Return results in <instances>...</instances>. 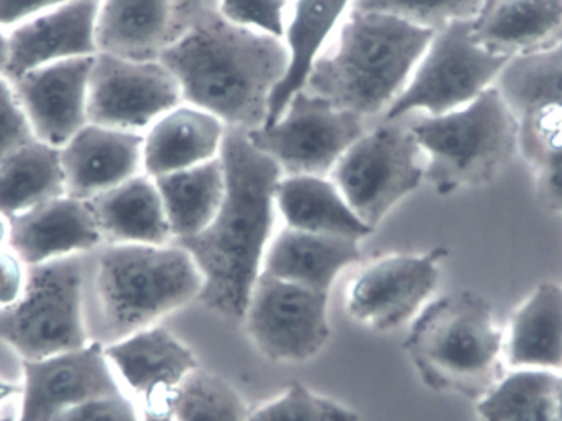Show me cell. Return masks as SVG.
<instances>
[{
  "instance_id": "obj_1",
  "label": "cell",
  "mask_w": 562,
  "mask_h": 421,
  "mask_svg": "<svg viewBox=\"0 0 562 421\" xmlns=\"http://www.w3.org/2000/svg\"><path fill=\"white\" fill-rule=\"evenodd\" d=\"M226 195L211 224L178 245L190 252L203 275L198 300L207 310L243 320L276 221V198L283 171L240 129L227 132L221 151Z\"/></svg>"
},
{
  "instance_id": "obj_2",
  "label": "cell",
  "mask_w": 562,
  "mask_h": 421,
  "mask_svg": "<svg viewBox=\"0 0 562 421\" xmlns=\"http://www.w3.org/2000/svg\"><path fill=\"white\" fill-rule=\"evenodd\" d=\"M158 59L173 73L188 104L250 131L266 124L270 99L288 69L280 38L224 16L198 23Z\"/></svg>"
},
{
  "instance_id": "obj_3",
  "label": "cell",
  "mask_w": 562,
  "mask_h": 421,
  "mask_svg": "<svg viewBox=\"0 0 562 421\" xmlns=\"http://www.w3.org/2000/svg\"><path fill=\"white\" fill-rule=\"evenodd\" d=\"M432 36L435 30L393 13L356 9L304 89L360 118L376 114L408 85Z\"/></svg>"
},
{
  "instance_id": "obj_4",
  "label": "cell",
  "mask_w": 562,
  "mask_h": 421,
  "mask_svg": "<svg viewBox=\"0 0 562 421\" xmlns=\"http://www.w3.org/2000/svg\"><path fill=\"white\" fill-rule=\"evenodd\" d=\"M425 386L481 400L504 374L505 333L481 295L462 290L426 304L403 343Z\"/></svg>"
},
{
  "instance_id": "obj_5",
  "label": "cell",
  "mask_w": 562,
  "mask_h": 421,
  "mask_svg": "<svg viewBox=\"0 0 562 421\" xmlns=\"http://www.w3.org/2000/svg\"><path fill=\"white\" fill-rule=\"evenodd\" d=\"M98 343L112 344L198 300L203 275L183 247L108 244L92 258Z\"/></svg>"
},
{
  "instance_id": "obj_6",
  "label": "cell",
  "mask_w": 562,
  "mask_h": 421,
  "mask_svg": "<svg viewBox=\"0 0 562 421\" xmlns=\"http://www.w3.org/2000/svg\"><path fill=\"white\" fill-rule=\"evenodd\" d=\"M518 118L497 85L464 108L412 125L426 157L425 178L439 195L494 180L518 152Z\"/></svg>"
},
{
  "instance_id": "obj_7",
  "label": "cell",
  "mask_w": 562,
  "mask_h": 421,
  "mask_svg": "<svg viewBox=\"0 0 562 421\" xmlns=\"http://www.w3.org/2000/svg\"><path fill=\"white\" fill-rule=\"evenodd\" d=\"M88 254L26 267L22 298L13 307L0 308V341L23 361L45 359L89 344L85 317Z\"/></svg>"
},
{
  "instance_id": "obj_8",
  "label": "cell",
  "mask_w": 562,
  "mask_h": 421,
  "mask_svg": "<svg viewBox=\"0 0 562 421\" xmlns=\"http://www.w3.org/2000/svg\"><path fill=\"white\" fill-rule=\"evenodd\" d=\"M510 58L475 42L472 20L436 30L408 85L390 104L386 118L398 121L415 111L441 115L464 108L497 82Z\"/></svg>"
},
{
  "instance_id": "obj_9",
  "label": "cell",
  "mask_w": 562,
  "mask_h": 421,
  "mask_svg": "<svg viewBox=\"0 0 562 421\" xmlns=\"http://www.w3.org/2000/svg\"><path fill=\"white\" fill-rule=\"evenodd\" d=\"M426 157L413 134L412 125H380L350 145L330 170L349 207L370 228L386 214L425 178Z\"/></svg>"
},
{
  "instance_id": "obj_10",
  "label": "cell",
  "mask_w": 562,
  "mask_h": 421,
  "mask_svg": "<svg viewBox=\"0 0 562 421\" xmlns=\"http://www.w3.org/2000/svg\"><path fill=\"white\" fill-rule=\"evenodd\" d=\"M247 135L283 174L324 177L362 137L363 122L360 115L303 89L291 98L279 121Z\"/></svg>"
},
{
  "instance_id": "obj_11",
  "label": "cell",
  "mask_w": 562,
  "mask_h": 421,
  "mask_svg": "<svg viewBox=\"0 0 562 421\" xmlns=\"http://www.w3.org/2000/svg\"><path fill=\"white\" fill-rule=\"evenodd\" d=\"M329 293L260 274L247 304L246 326L254 346L276 363H306L330 336Z\"/></svg>"
},
{
  "instance_id": "obj_12",
  "label": "cell",
  "mask_w": 562,
  "mask_h": 421,
  "mask_svg": "<svg viewBox=\"0 0 562 421\" xmlns=\"http://www.w3.org/2000/svg\"><path fill=\"white\" fill-rule=\"evenodd\" d=\"M183 99L173 73L160 59H132L99 52L89 76L88 121L140 132Z\"/></svg>"
},
{
  "instance_id": "obj_13",
  "label": "cell",
  "mask_w": 562,
  "mask_h": 421,
  "mask_svg": "<svg viewBox=\"0 0 562 421\" xmlns=\"http://www.w3.org/2000/svg\"><path fill=\"white\" fill-rule=\"evenodd\" d=\"M446 257L448 248L439 247L422 255H389L367 265L350 285V317L380 333L403 326L438 287Z\"/></svg>"
},
{
  "instance_id": "obj_14",
  "label": "cell",
  "mask_w": 562,
  "mask_h": 421,
  "mask_svg": "<svg viewBox=\"0 0 562 421\" xmlns=\"http://www.w3.org/2000/svg\"><path fill=\"white\" fill-rule=\"evenodd\" d=\"M19 421H53L91 400L121 396L104 344L92 341L79 350L40 361H23Z\"/></svg>"
},
{
  "instance_id": "obj_15",
  "label": "cell",
  "mask_w": 562,
  "mask_h": 421,
  "mask_svg": "<svg viewBox=\"0 0 562 421\" xmlns=\"http://www.w3.org/2000/svg\"><path fill=\"white\" fill-rule=\"evenodd\" d=\"M94 56L49 63L10 81L40 142L61 148L89 124V76Z\"/></svg>"
},
{
  "instance_id": "obj_16",
  "label": "cell",
  "mask_w": 562,
  "mask_h": 421,
  "mask_svg": "<svg viewBox=\"0 0 562 421\" xmlns=\"http://www.w3.org/2000/svg\"><path fill=\"white\" fill-rule=\"evenodd\" d=\"M99 10L101 0H69L10 29L3 78L13 81L38 66L98 55Z\"/></svg>"
},
{
  "instance_id": "obj_17",
  "label": "cell",
  "mask_w": 562,
  "mask_h": 421,
  "mask_svg": "<svg viewBox=\"0 0 562 421\" xmlns=\"http://www.w3.org/2000/svg\"><path fill=\"white\" fill-rule=\"evenodd\" d=\"M59 157L66 195L89 201L144 168V134L89 122L59 148Z\"/></svg>"
},
{
  "instance_id": "obj_18",
  "label": "cell",
  "mask_w": 562,
  "mask_h": 421,
  "mask_svg": "<svg viewBox=\"0 0 562 421\" xmlns=\"http://www.w3.org/2000/svg\"><path fill=\"white\" fill-rule=\"evenodd\" d=\"M9 222L10 248L26 267L88 254L104 242L91 203L69 195L12 215Z\"/></svg>"
},
{
  "instance_id": "obj_19",
  "label": "cell",
  "mask_w": 562,
  "mask_h": 421,
  "mask_svg": "<svg viewBox=\"0 0 562 421\" xmlns=\"http://www.w3.org/2000/svg\"><path fill=\"white\" fill-rule=\"evenodd\" d=\"M105 347V356L147 407H168L171 394L198 369L193 351L164 328H145Z\"/></svg>"
},
{
  "instance_id": "obj_20",
  "label": "cell",
  "mask_w": 562,
  "mask_h": 421,
  "mask_svg": "<svg viewBox=\"0 0 562 421\" xmlns=\"http://www.w3.org/2000/svg\"><path fill=\"white\" fill-rule=\"evenodd\" d=\"M472 33L487 52L507 58L544 52L562 42V0H485Z\"/></svg>"
},
{
  "instance_id": "obj_21",
  "label": "cell",
  "mask_w": 562,
  "mask_h": 421,
  "mask_svg": "<svg viewBox=\"0 0 562 421\" xmlns=\"http://www.w3.org/2000/svg\"><path fill=\"white\" fill-rule=\"evenodd\" d=\"M226 124L196 106H177L144 135V170L151 178L187 170L221 157Z\"/></svg>"
},
{
  "instance_id": "obj_22",
  "label": "cell",
  "mask_w": 562,
  "mask_h": 421,
  "mask_svg": "<svg viewBox=\"0 0 562 421\" xmlns=\"http://www.w3.org/2000/svg\"><path fill=\"white\" fill-rule=\"evenodd\" d=\"M359 241L284 228L270 242L262 272L280 280L329 293L344 268L360 261Z\"/></svg>"
},
{
  "instance_id": "obj_23",
  "label": "cell",
  "mask_w": 562,
  "mask_h": 421,
  "mask_svg": "<svg viewBox=\"0 0 562 421\" xmlns=\"http://www.w3.org/2000/svg\"><path fill=\"white\" fill-rule=\"evenodd\" d=\"M89 203L109 244L165 245L170 239L164 200L148 175H135Z\"/></svg>"
},
{
  "instance_id": "obj_24",
  "label": "cell",
  "mask_w": 562,
  "mask_h": 421,
  "mask_svg": "<svg viewBox=\"0 0 562 421\" xmlns=\"http://www.w3.org/2000/svg\"><path fill=\"white\" fill-rule=\"evenodd\" d=\"M175 0H101L99 52L132 59H158L170 45Z\"/></svg>"
},
{
  "instance_id": "obj_25",
  "label": "cell",
  "mask_w": 562,
  "mask_h": 421,
  "mask_svg": "<svg viewBox=\"0 0 562 421\" xmlns=\"http://www.w3.org/2000/svg\"><path fill=\"white\" fill-rule=\"evenodd\" d=\"M277 208L288 228L313 234L360 239L372 234L333 180L317 175H288L277 187Z\"/></svg>"
},
{
  "instance_id": "obj_26",
  "label": "cell",
  "mask_w": 562,
  "mask_h": 421,
  "mask_svg": "<svg viewBox=\"0 0 562 421\" xmlns=\"http://www.w3.org/2000/svg\"><path fill=\"white\" fill-rule=\"evenodd\" d=\"M505 361L514 369L562 370V287L543 284L512 317Z\"/></svg>"
},
{
  "instance_id": "obj_27",
  "label": "cell",
  "mask_w": 562,
  "mask_h": 421,
  "mask_svg": "<svg viewBox=\"0 0 562 421\" xmlns=\"http://www.w3.org/2000/svg\"><path fill=\"white\" fill-rule=\"evenodd\" d=\"M350 0H297L286 35L288 69L270 99L269 118L273 124L283 114L294 95L303 91L321 49L342 19Z\"/></svg>"
},
{
  "instance_id": "obj_28",
  "label": "cell",
  "mask_w": 562,
  "mask_h": 421,
  "mask_svg": "<svg viewBox=\"0 0 562 421\" xmlns=\"http://www.w3.org/2000/svg\"><path fill=\"white\" fill-rule=\"evenodd\" d=\"M154 180L177 241L203 232L226 195V171L221 157Z\"/></svg>"
},
{
  "instance_id": "obj_29",
  "label": "cell",
  "mask_w": 562,
  "mask_h": 421,
  "mask_svg": "<svg viewBox=\"0 0 562 421\" xmlns=\"http://www.w3.org/2000/svg\"><path fill=\"white\" fill-rule=\"evenodd\" d=\"M66 195L59 148L38 139L0 164V214L32 210Z\"/></svg>"
},
{
  "instance_id": "obj_30",
  "label": "cell",
  "mask_w": 562,
  "mask_h": 421,
  "mask_svg": "<svg viewBox=\"0 0 562 421\" xmlns=\"http://www.w3.org/2000/svg\"><path fill=\"white\" fill-rule=\"evenodd\" d=\"M560 380L553 370L514 369L477 403L482 421H560Z\"/></svg>"
},
{
  "instance_id": "obj_31",
  "label": "cell",
  "mask_w": 562,
  "mask_h": 421,
  "mask_svg": "<svg viewBox=\"0 0 562 421\" xmlns=\"http://www.w3.org/2000/svg\"><path fill=\"white\" fill-rule=\"evenodd\" d=\"M518 124V151L533 170L538 197L562 214V106L530 109Z\"/></svg>"
},
{
  "instance_id": "obj_32",
  "label": "cell",
  "mask_w": 562,
  "mask_h": 421,
  "mask_svg": "<svg viewBox=\"0 0 562 421\" xmlns=\"http://www.w3.org/2000/svg\"><path fill=\"white\" fill-rule=\"evenodd\" d=\"M495 85L517 118L540 106H562V42L510 58Z\"/></svg>"
},
{
  "instance_id": "obj_33",
  "label": "cell",
  "mask_w": 562,
  "mask_h": 421,
  "mask_svg": "<svg viewBox=\"0 0 562 421\" xmlns=\"http://www.w3.org/2000/svg\"><path fill=\"white\" fill-rule=\"evenodd\" d=\"M175 421H247L250 413L223 377L194 370L168 400Z\"/></svg>"
},
{
  "instance_id": "obj_34",
  "label": "cell",
  "mask_w": 562,
  "mask_h": 421,
  "mask_svg": "<svg viewBox=\"0 0 562 421\" xmlns=\"http://www.w3.org/2000/svg\"><path fill=\"white\" fill-rule=\"evenodd\" d=\"M247 421H359L353 410L293 383L272 402L250 413Z\"/></svg>"
},
{
  "instance_id": "obj_35",
  "label": "cell",
  "mask_w": 562,
  "mask_h": 421,
  "mask_svg": "<svg viewBox=\"0 0 562 421\" xmlns=\"http://www.w3.org/2000/svg\"><path fill=\"white\" fill-rule=\"evenodd\" d=\"M484 3L485 0H357L356 9L393 13L436 32L456 20H474Z\"/></svg>"
},
{
  "instance_id": "obj_36",
  "label": "cell",
  "mask_w": 562,
  "mask_h": 421,
  "mask_svg": "<svg viewBox=\"0 0 562 421\" xmlns=\"http://www.w3.org/2000/svg\"><path fill=\"white\" fill-rule=\"evenodd\" d=\"M286 0H221L224 19L246 29L281 38Z\"/></svg>"
},
{
  "instance_id": "obj_37",
  "label": "cell",
  "mask_w": 562,
  "mask_h": 421,
  "mask_svg": "<svg viewBox=\"0 0 562 421\" xmlns=\"http://www.w3.org/2000/svg\"><path fill=\"white\" fill-rule=\"evenodd\" d=\"M35 139L12 85L0 76V164Z\"/></svg>"
},
{
  "instance_id": "obj_38",
  "label": "cell",
  "mask_w": 562,
  "mask_h": 421,
  "mask_svg": "<svg viewBox=\"0 0 562 421\" xmlns=\"http://www.w3.org/2000/svg\"><path fill=\"white\" fill-rule=\"evenodd\" d=\"M53 421H140L135 407L124 396L91 400L66 410Z\"/></svg>"
},
{
  "instance_id": "obj_39",
  "label": "cell",
  "mask_w": 562,
  "mask_h": 421,
  "mask_svg": "<svg viewBox=\"0 0 562 421\" xmlns=\"http://www.w3.org/2000/svg\"><path fill=\"white\" fill-rule=\"evenodd\" d=\"M26 265L13 251L0 248V308H10L22 298Z\"/></svg>"
},
{
  "instance_id": "obj_40",
  "label": "cell",
  "mask_w": 562,
  "mask_h": 421,
  "mask_svg": "<svg viewBox=\"0 0 562 421\" xmlns=\"http://www.w3.org/2000/svg\"><path fill=\"white\" fill-rule=\"evenodd\" d=\"M69 0H0V26L9 32L13 26Z\"/></svg>"
},
{
  "instance_id": "obj_41",
  "label": "cell",
  "mask_w": 562,
  "mask_h": 421,
  "mask_svg": "<svg viewBox=\"0 0 562 421\" xmlns=\"http://www.w3.org/2000/svg\"><path fill=\"white\" fill-rule=\"evenodd\" d=\"M144 421H175L168 407H147Z\"/></svg>"
},
{
  "instance_id": "obj_42",
  "label": "cell",
  "mask_w": 562,
  "mask_h": 421,
  "mask_svg": "<svg viewBox=\"0 0 562 421\" xmlns=\"http://www.w3.org/2000/svg\"><path fill=\"white\" fill-rule=\"evenodd\" d=\"M9 62V32L0 26V76H3Z\"/></svg>"
},
{
  "instance_id": "obj_43",
  "label": "cell",
  "mask_w": 562,
  "mask_h": 421,
  "mask_svg": "<svg viewBox=\"0 0 562 421\" xmlns=\"http://www.w3.org/2000/svg\"><path fill=\"white\" fill-rule=\"evenodd\" d=\"M19 394H22V387L12 386V384H7L5 380L0 379V406L10 397L19 396Z\"/></svg>"
},
{
  "instance_id": "obj_44",
  "label": "cell",
  "mask_w": 562,
  "mask_h": 421,
  "mask_svg": "<svg viewBox=\"0 0 562 421\" xmlns=\"http://www.w3.org/2000/svg\"><path fill=\"white\" fill-rule=\"evenodd\" d=\"M10 222L9 218L0 214V248H3V244L9 242Z\"/></svg>"
},
{
  "instance_id": "obj_45",
  "label": "cell",
  "mask_w": 562,
  "mask_h": 421,
  "mask_svg": "<svg viewBox=\"0 0 562 421\" xmlns=\"http://www.w3.org/2000/svg\"><path fill=\"white\" fill-rule=\"evenodd\" d=\"M560 421H562V376L560 380Z\"/></svg>"
},
{
  "instance_id": "obj_46",
  "label": "cell",
  "mask_w": 562,
  "mask_h": 421,
  "mask_svg": "<svg viewBox=\"0 0 562 421\" xmlns=\"http://www.w3.org/2000/svg\"><path fill=\"white\" fill-rule=\"evenodd\" d=\"M0 421H19V417L3 416V417H0Z\"/></svg>"
}]
</instances>
